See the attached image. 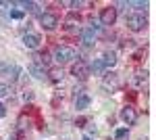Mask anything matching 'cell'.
Masks as SVG:
<instances>
[{
    "mask_svg": "<svg viewBox=\"0 0 156 140\" xmlns=\"http://www.w3.org/2000/svg\"><path fill=\"white\" fill-rule=\"evenodd\" d=\"M83 140H92V138H90V136H83Z\"/></svg>",
    "mask_w": 156,
    "mask_h": 140,
    "instance_id": "25",
    "label": "cell"
},
{
    "mask_svg": "<svg viewBox=\"0 0 156 140\" xmlns=\"http://www.w3.org/2000/svg\"><path fill=\"white\" fill-rule=\"evenodd\" d=\"M121 119H123V123H127V126H133L135 121H137V113H135V109L131 105L123 107L121 109Z\"/></svg>",
    "mask_w": 156,
    "mask_h": 140,
    "instance_id": "5",
    "label": "cell"
},
{
    "mask_svg": "<svg viewBox=\"0 0 156 140\" xmlns=\"http://www.w3.org/2000/svg\"><path fill=\"white\" fill-rule=\"evenodd\" d=\"M98 21H100L102 25H112L115 21H117V9H115V6H106V9H102Z\"/></svg>",
    "mask_w": 156,
    "mask_h": 140,
    "instance_id": "3",
    "label": "cell"
},
{
    "mask_svg": "<svg viewBox=\"0 0 156 140\" xmlns=\"http://www.w3.org/2000/svg\"><path fill=\"white\" fill-rule=\"evenodd\" d=\"M40 42H42V38L37 34H31V32H27V34H23V44L29 50H36L37 46H40Z\"/></svg>",
    "mask_w": 156,
    "mask_h": 140,
    "instance_id": "7",
    "label": "cell"
},
{
    "mask_svg": "<svg viewBox=\"0 0 156 140\" xmlns=\"http://www.w3.org/2000/svg\"><path fill=\"white\" fill-rule=\"evenodd\" d=\"M40 25L50 32V29H54V27L58 25V17L52 15V13H42V15H40Z\"/></svg>",
    "mask_w": 156,
    "mask_h": 140,
    "instance_id": "4",
    "label": "cell"
},
{
    "mask_svg": "<svg viewBox=\"0 0 156 140\" xmlns=\"http://www.w3.org/2000/svg\"><path fill=\"white\" fill-rule=\"evenodd\" d=\"M50 80L52 82H62V78H65V71L62 69H50Z\"/></svg>",
    "mask_w": 156,
    "mask_h": 140,
    "instance_id": "17",
    "label": "cell"
},
{
    "mask_svg": "<svg viewBox=\"0 0 156 140\" xmlns=\"http://www.w3.org/2000/svg\"><path fill=\"white\" fill-rule=\"evenodd\" d=\"M9 140H17V138H15V136H11V138H9Z\"/></svg>",
    "mask_w": 156,
    "mask_h": 140,
    "instance_id": "26",
    "label": "cell"
},
{
    "mask_svg": "<svg viewBox=\"0 0 156 140\" xmlns=\"http://www.w3.org/2000/svg\"><path fill=\"white\" fill-rule=\"evenodd\" d=\"M4 115H6V107L0 103V117H4Z\"/></svg>",
    "mask_w": 156,
    "mask_h": 140,
    "instance_id": "23",
    "label": "cell"
},
{
    "mask_svg": "<svg viewBox=\"0 0 156 140\" xmlns=\"http://www.w3.org/2000/svg\"><path fill=\"white\" fill-rule=\"evenodd\" d=\"M71 73L75 75V78H79V80H85V78L90 75V65H87L85 61H77V63L73 65Z\"/></svg>",
    "mask_w": 156,
    "mask_h": 140,
    "instance_id": "6",
    "label": "cell"
},
{
    "mask_svg": "<svg viewBox=\"0 0 156 140\" xmlns=\"http://www.w3.org/2000/svg\"><path fill=\"white\" fill-rule=\"evenodd\" d=\"M19 71H21V69H19L17 65H6V63H0V73H6L12 82L19 78Z\"/></svg>",
    "mask_w": 156,
    "mask_h": 140,
    "instance_id": "9",
    "label": "cell"
},
{
    "mask_svg": "<svg viewBox=\"0 0 156 140\" xmlns=\"http://www.w3.org/2000/svg\"><path fill=\"white\" fill-rule=\"evenodd\" d=\"M131 6H135V9H146V2H129Z\"/></svg>",
    "mask_w": 156,
    "mask_h": 140,
    "instance_id": "22",
    "label": "cell"
},
{
    "mask_svg": "<svg viewBox=\"0 0 156 140\" xmlns=\"http://www.w3.org/2000/svg\"><path fill=\"white\" fill-rule=\"evenodd\" d=\"M19 4L23 6L25 11H29V13H36V15H42V13H40V6H37L36 2H19Z\"/></svg>",
    "mask_w": 156,
    "mask_h": 140,
    "instance_id": "16",
    "label": "cell"
},
{
    "mask_svg": "<svg viewBox=\"0 0 156 140\" xmlns=\"http://www.w3.org/2000/svg\"><path fill=\"white\" fill-rule=\"evenodd\" d=\"M81 42H83L85 46H92V44L96 42V32H94L92 27H85L83 32H81Z\"/></svg>",
    "mask_w": 156,
    "mask_h": 140,
    "instance_id": "10",
    "label": "cell"
},
{
    "mask_svg": "<svg viewBox=\"0 0 156 140\" xmlns=\"http://www.w3.org/2000/svg\"><path fill=\"white\" fill-rule=\"evenodd\" d=\"M2 11H4V9H0V23L4 25V23H6V17H4V15H2Z\"/></svg>",
    "mask_w": 156,
    "mask_h": 140,
    "instance_id": "24",
    "label": "cell"
},
{
    "mask_svg": "<svg viewBox=\"0 0 156 140\" xmlns=\"http://www.w3.org/2000/svg\"><path fill=\"white\" fill-rule=\"evenodd\" d=\"M104 69H106V67H104V63H102V59H96V61H94V63L90 65V71H94L96 75H100V73H102Z\"/></svg>",
    "mask_w": 156,
    "mask_h": 140,
    "instance_id": "15",
    "label": "cell"
},
{
    "mask_svg": "<svg viewBox=\"0 0 156 140\" xmlns=\"http://www.w3.org/2000/svg\"><path fill=\"white\" fill-rule=\"evenodd\" d=\"M127 136H129V130L127 128H119L115 132V138L117 140H127Z\"/></svg>",
    "mask_w": 156,
    "mask_h": 140,
    "instance_id": "19",
    "label": "cell"
},
{
    "mask_svg": "<svg viewBox=\"0 0 156 140\" xmlns=\"http://www.w3.org/2000/svg\"><path fill=\"white\" fill-rule=\"evenodd\" d=\"M127 25H129L131 32H142V29L146 27V15H142V13L131 15V17L127 19Z\"/></svg>",
    "mask_w": 156,
    "mask_h": 140,
    "instance_id": "2",
    "label": "cell"
},
{
    "mask_svg": "<svg viewBox=\"0 0 156 140\" xmlns=\"http://www.w3.org/2000/svg\"><path fill=\"white\" fill-rule=\"evenodd\" d=\"M6 94H9V86L6 84H0V98H4Z\"/></svg>",
    "mask_w": 156,
    "mask_h": 140,
    "instance_id": "21",
    "label": "cell"
},
{
    "mask_svg": "<svg viewBox=\"0 0 156 140\" xmlns=\"http://www.w3.org/2000/svg\"><path fill=\"white\" fill-rule=\"evenodd\" d=\"M146 82V71H135V78H133V84H135V86H142V84Z\"/></svg>",
    "mask_w": 156,
    "mask_h": 140,
    "instance_id": "18",
    "label": "cell"
},
{
    "mask_svg": "<svg viewBox=\"0 0 156 140\" xmlns=\"http://www.w3.org/2000/svg\"><path fill=\"white\" fill-rule=\"evenodd\" d=\"M90 107V96L87 94H79V96H75V109L77 111H83Z\"/></svg>",
    "mask_w": 156,
    "mask_h": 140,
    "instance_id": "12",
    "label": "cell"
},
{
    "mask_svg": "<svg viewBox=\"0 0 156 140\" xmlns=\"http://www.w3.org/2000/svg\"><path fill=\"white\" fill-rule=\"evenodd\" d=\"M102 86H104V88H110V90H115V88H119V78H117V73H112V71H110V73H106V75H104V84H102Z\"/></svg>",
    "mask_w": 156,
    "mask_h": 140,
    "instance_id": "11",
    "label": "cell"
},
{
    "mask_svg": "<svg viewBox=\"0 0 156 140\" xmlns=\"http://www.w3.org/2000/svg\"><path fill=\"white\" fill-rule=\"evenodd\" d=\"M77 59V50L71 46H56L54 50V61L56 63H71Z\"/></svg>",
    "mask_w": 156,
    "mask_h": 140,
    "instance_id": "1",
    "label": "cell"
},
{
    "mask_svg": "<svg viewBox=\"0 0 156 140\" xmlns=\"http://www.w3.org/2000/svg\"><path fill=\"white\" fill-rule=\"evenodd\" d=\"M102 63H104V67H115V65H117V52L106 50L104 57H102Z\"/></svg>",
    "mask_w": 156,
    "mask_h": 140,
    "instance_id": "13",
    "label": "cell"
},
{
    "mask_svg": "<svg viewBox=\"0 0 156 140\" xmlns=\"http://www.w3.org/2000/svg\"><path fill=\"white\" fill-rule=\"evenodd\" d=\"M23 15H25L23 11H11V13H9L11 19H23Z\"/></svg>",
    "mask_w": 156,
    "mask_h": 140,
    "instance_id": "20",
    "label": "cell"
},
{
    "mask_svg": "<svg viewBox=\"0 0 156 140\" xmlns=\"http://www.w3.org/2000/svg\"><path fill=\"white\" fill-rule=\"evenodd\" d=\"M65 27H67V29H69V32H75V29H77V27H79V19H77V17H67V19H65Z\"/></svg>",
    "mask_w": 156,
    "mask_h": 140,
    "instance_id": "14",
    "label": "cell"
},
{
    "mask_svg": "<svg viewBox=\"0 0 156 140\" xmlns=\"http://www.w3.org/2000/svg\"><path fill=\"white\" fill-rule=\"evenodd\" d=\"M29 73H31L36 80H44V78H46V67H44L42 63H36V61H34V63L29 65Z\"/></svg>",
    "mask_w": 156,
    "mask_h": 140,
    "instance_id": "8",
    "label": "cell"
}]
</instances>
